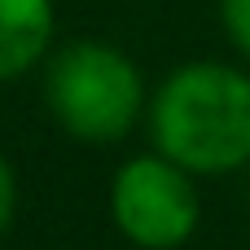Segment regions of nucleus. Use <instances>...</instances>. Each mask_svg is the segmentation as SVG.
Listing matches in <instances>:
<instances>
[{"mask_svg":"<svg viewBox=\"0 0 250 250\" xmlns=\"http://www.w3.org/2000/svg\"><path fill=\"white\" fill-rule=\"evenodd\" d=\"M110 215L119 233L141 250H171L189 242L202 220L193 171H185L167 154L127 158L110 185Z\"/></svg>","mask_w":250,"mask_h":250,"instance_id":"obj_3","label":"nucleus"},{"mask_svg":"<svg viewBox=\"0 0 250 250\" xmlns=\"http://www.w3.org/2000/svg\"><path fill=\"white\" fill-rule=\"evenodd\" d=\"M13 207H18V180H13L9 158L0 154V237H4L9 224H13Z\"/></svg>","mask_w":250,"mask_h":250,"instance_id":"obj_6","label":"nucleus"},{"mask_svg":"<svg viewBox=\"0 0 250 250\" xmlns=\"http://www.w3.org/2000/svg\"><path fill=\"white\" fill-rule=\"evenodd\" d=\"M53 119L79 141H119L136 127L145 79L136 62L101 40H70L53 53L44 75Z\"/></svg>","mask_w":250,"mask_h":250,"instance_id":"obj_2","label":"nucleus"},{"mask_svg":"<svg viewBox=\"0 0 250 250\" xmlns=\"http://www.w3.org/2000/svg\"><path fill=\"white\" fill-rule=\"evenodd\" d=\"M53 44V0H0V83L26 75Z\"/></svg>","mask_w":250,"mask_h":250,"instance_id":"obj_4","label":"nucleus"},{"mask_svg":"<svg viewBox=\"0 0 250 250\" xmlns=\"http://www.w3.org/2000/svg\"><path fill=\"white\" fill-rule=\"evenodd\" d=\"M154 149L193 176H229L250 163V75L229 62L171 70L149 101Z\"/></svg>","mask_w":250,"mask_h":250,"instance_id":"obj_1","label":"nucleus"},{"mask_svg":"<svg viewBox=\"0 0 250 250\" xmlns=\"http://www.w3.org/2000/svg\"><path fill=\"white\" fill-rule=\"evenodd\" d=\"M220 18H224L229 40L250 57V0H220Z\"/></svg>","mask_w":250,"mask_h":250,"instance_id":"obj_5","label":"nucleus"}]
</instances>
